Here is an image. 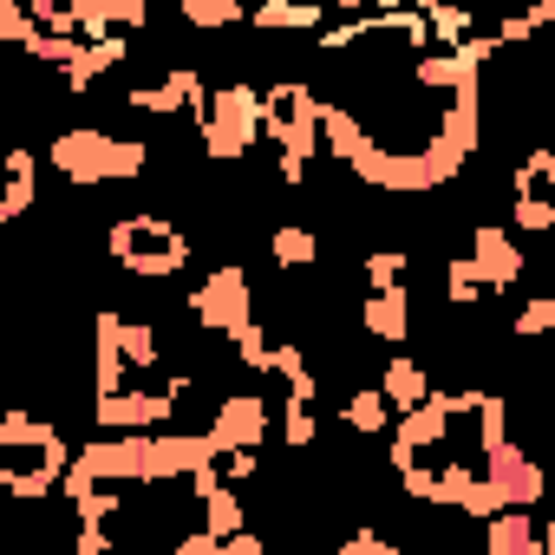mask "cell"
Here are the masks:
<instances>
[{"label": "cell", "instance_id": "cell-9", "mask_svg": "<svg viewBox=\"0 0 555 555\" xmlns=\"http://www.w3.org/2000/svg\"><path fill=\"white\" fill-rule=\"evenodd\" d=\"M509 222H516L522 235H548V229H555V151H548V144L522 151V164H516V203H509Z\"/></svg>", "mask_w": 555, "mask_h": 555}, {"label": "cell", "instance_id": "cell-5", "mask_svg": "<svg viewBox=\"0 0 555 555\" xmlns=\"http://www.w3.org/2000/svg\"><path fill=\"white\" fill-rule=\"evenodd\" d=\"M196 118V138L216 164H235L248 157V144L261 138V92L255 86H209V99L190 112Z\"/></svg>", "mask_w": 555, "mask_h": 555}, {"label": "cell", "instance_id": "cell-16", "mask_svg": "<svg viewBox=\"0 0 555 555\" xmlns=\"http://www.w3.org/2000/svg\"><path fill=\"white\" fill-rule=\"evenodd\" d=\"M131 60V40L125 34H105V40H86L79 47V60L66 66V92H92V79H105L112 66H125Z\"/></svg>", "mask_w": 555, "mask_h": 555}, {"label": "cell", "instance_id": "cell-1", "mask_svg": "<svg viewBox=\"0 0 555 555\" xmlns=\"http://www.w3.org/2000/svg\"><path fill=\"white\" fill-rule=\"evenodd\" d=\"M73 457H79V451H73L53 425H40V418H27V412H8V418H0V490H8V496H21V503L53 496V490L66 483Z\"/></svg>", "mask_w": 555, "mask_h": 555}, {"label": "cell", "instance_id": "cell-6", "mask_svg": "<svg viewBox=\"0 0 555 555\" xmlns=\"http://www.w3.org/2000/svg\"><path fill=\"white\" fill-rule=\"evenodd\" d=\"M183 392H190V373H177L164 392L118 386V392H99V399H92V418H99V431H164V425L177 418Z\"/></svg>", "mask_w": 555, "mask_h": 555}, {"label": "cell", "instance_id": "cell-15", "mask_svg": "<svg viewBox=\"0 0 555 555\" xmlns=\"http://www.w3.org/2000/svg\"><path fill=\"white\" fill-rule=\"evenodd\" d=\"M327 21V0H255L248 27L255 34H321Z\"/></svg>", "mask_w": 555, "mask_h": 555}, {"label": "cell", "instance_id": "cell-19", "mask_svg": "<svg viewBox=\"0 0 555 555\" xmlns=\"http://www.w3.org/2000/svg\"><path fill=\"white\" fill-rule=\"evenodd\" d=\"M340 418H347V431H366V438H379V431H392L399 405L386 399V386H360V392L340 405Z\"/></svg>", "mask_w": 555, "mask_h": 555}, {"label": "cell", "instance_id": "cell-12", "mask_svg": "<svg viewBox=\"0 0 555 555\" xmlns=\"http://www.w3.org/2000/svg\"><path fill=\"white\" fill-rule=\"evenodd\" d=\"M203 99H209L203 73L177 66L170 79H157V86H138V92H131V112H151V118H177V112H196Z\"/></svg>", "mask_w": 555, "mask_h": 555}, {"label": "cell", "instance_id": "cell-18", "mask_svg": "<svg viewBox=\"0 0 555 555\" xmlns=\"http://www.w3.org/2000/svg\"><path fill=\"white\" fill-rule=\"evenodd\" d=\"M379 386H386V399H392L399 412H418V405L431 399V379H425V366H418L412 353H392V360H386V379H379Z\"/></svg>", "mask_w": 555, "mask_h": 555}, {"label": "cell", "instance_id": "cell-26", "mask_svg": "<svg viewBox=\"0 0 555 555\" xmlns=\"http://www.w3.org/2000/svg\"><path fill=\"white\" fill-rule=\"evenodd\" d=\"M340 548H347V555H392V535H379V529H353Z\"/></svg>", "mask_w": 555, "mask_h": 555}, {"label": "cell", "instance_id": "cell-20", "mask_svg": "<svg viewBox=\"0 0 555 555\" xmlns=\"http://www.w3.org/2000/svg\"><path fill=\"white\" fill-rule=\"evenodd\" d=\"M177 14L196 34H222V27H242L248 21V0H177Z\"/></svg>", "mask_w": 555, "mask_h": 555}, {"label": "cell", "instance_id": "cell-7", "mask_svg": "<svg viewBox=\"0 0 555 555\" xmlns=\"http://www.w3.org/2000/svg\"><path fill=\"white\" fill-rule=\"evenodd\" d=\"M274 373L288 379V392H282V444L288 451H308L314 438H321V386H314V373H308V353L295 347V340H282L274 347Z\"/></svg>", "mask_w": 555, "mask_h": 555}, {"label": "cell", "instance_id": "cell-21", "mask_svg": "<svg viewBox=\"0 0 555 555\" xmlns=\"http://www.w3.org/2000/svg\"><path fill=\"white\" fill-rule=\"evenodd\" d=\"M483 295H496V288L483 282V268H477L470 255H451V261H444V301H457V308H477Z\"/></svg>", "mask_w": 555, "mask_h": 555}, {"label": "cell", "instance_id": "cell-4", "mask_svg": "<svg viewBox=\"0 0 555 555\" xmlns=\"http://www.w3.org/2000/svg\"><path fill=\"white\" fill-rule=\"evenodd\" d=\"M105 255L125 268V274H144V282H170V274L190 268V235L164 216H125L112 222L105 235Z\"/></svg>", "mask_w": 555, "mask_h": 555}, {"label": "cell", "instance_id": "cell-2", "mask_svg": "<svg viewBox=\"0 0 555 555\" xmlns=\"http://www.w3.org/2000/svg\"><path fill=\"white\" fill-rule=\"evenodd\" d=\"M261 131L274 138V177H282L288 190H301V183H308L314 151L327 144L321 92H314V86H295V79L268 86V92H261Z\"/></svg>", "mask_w": 555, "mask_h": 555}, {"label": "cell", "instance_id": "cell-13", "mask_svg": "<svg viewBox=\"0 0 555 555\" xmlns=\"http://www.w3.org/2000/svg\"><path fill=\"white\" fill-rule=\"evenodd\" d=\"M360 327H366L373 340H386V347H405V340H412V295H405V288H366Z\"/></svg>", "mask_w": 555, "mask_h": 555}, {"label": "cell", "instance_id": "cell-3", "mask_svg": "<svg viewBox=\"0 0 555 555\" xmlns=\"http://www.w3.org/2000/svg\"><path fill=\"white\" fill-rule=\"evenodd\" d=\"M53 170L66 183H79V190H92V183H131V177H144V144L118 138V131L79 125V131L53 138Z\"/></svg>", "mask_w": 555, "mask_h": 555}, {"label": "cell", "instance_id": "cell-24", "mask_svg": "<svg viewBox=\"0 0 555 555\" xmlns=\"http://www.w3.org/2000/svg\"><path fill=\"white\" fill-rule=\"evenodd\" d=\"M405 268H412V255H399V248H373L366 255V288H405Z\"/></svg>", "mask_w": 555, "mask_h": 555}, {"label": "cell", "instance_id": "cell-28", "mask_svg": "<svg viewBox=\"0 0 555 555\" xmlns=\"http://www.w3.org/2000/svg\"><path fill=\"white\" fill-rule=\"evenodd\" d=\"M542 555H555V516L542 522Z\"/></svg>", "mask_w": 555, "mask_h": 555}, {"label": "cell", "instance_id": "cell-23", "mask_svg": "<svg viewBox=\"0 0 555 555\" xmlns=\"http://www.w3.org/2000/svg\"><path fill=\"white\" fill-rule=\"evenodd\" d=\"M268 255L282 261V268H314L321 242H314V229H301V222H282V229H274V242H268Z\"/></svg>", "mask_w": 555, "mask_h": 555}, {"label": "cell", "instance_id": "cell-25", "mask_svg": "<svg viewBox=\"0 0 555 555\" xmlns=\"http://www.w3.org/2000/svg\"><path fill=\"white\" fill-rule=\"evenodd\" d=\"M516 340H542V334H555V295H529L522 308H516Z\"/></svg>", "mask_w": 555, "mask_h": 555}, {"label": "cell", "instance_id": "cell-10", "mask_svg": "<svg viewBox=\"0 0 555 555\" xmlns=\"http://www.w3.org/2000/svg\"><path fill=\"white\" fill-rule=\"evenodd\" d=\"M209 431H216V444H222V451H242V444H261L268 431H282V425H274V405H268V399L235 392V399H222V405H216Z\"/></svg>", "mask_w": 555, "mask_h": 555}, {"label": "cell", "instance_id": "cell-22", "mask_svg": "<svg viewBox=\"0 0 555 555\" xmlns=\"http://www.w3.org/2000/svg\"><path fill=\"white\" fill-rule=\"evenodd\" d=\"M40 34H47V21L27 8V0H0V47H21L27 53Z\"/></svg>", "mask_w": 555, "mask_h": 555}, {"label": "cell", "instance_id": "cell-27", "mask_svg": "<svg viewBox=\"0 0 555 555\" xmlns=\"http://www.w3.org/2000/svg\"><path fill=\"white\" fill-rule=\"evenodd\" d=\"M222 555H261V535H248V529H235V535L222 542Z\"/></svg>", "mask_w": 555, "mask_h": 555}, {"label": "cell", "instance_id": "cell-11", "mask_svg": "<svg viewBox=\"0 0 555 555\" xmlns=\"http://www.w3.org/2000/svg\"><path fill=\"white\" fill-rule=\"evenodd\" d=\"M470 261L483 268V282H490L496 295L522 282V242H516L509 229H496V222H483V229L470 235Z\"/></svg>", "mask_w": 555, "mask_h": 555}, {"label": "cell", "instance_id": "cell-14", "mask_svg": "<svg viewBox=\"0 0 555 555\" xmlns=\"http://www.w3.org/2000/svg\"><path fill=\"white\" fill-rule=\"evenodd\" d=\"M483 548L490 555H542V522L522 503H503L496 516H483Z\"/></svg>", "mask_w": 555, "mask_h": 555}, {"label": "cell", "instance_id": "cell-8", "mask_svg": "<svg viewBox=\"0 0 555 555\" xmlns=\"http://www.w3.org/2000/svg\"><path fill=\"white\" fill-rule=\"evenodd\" d=\"M190 321L209 327V334H222V340L255 321V295H248V268H242V261L209 268V282L190 295Z\"/></svg>", "mask_w": 555, "mask_h": 555}, {"label": "cell", "instance_id": "cell-17", "mask_svg": "<svg viewBox=\"0 0 555 555\" xmlns=\"http://www.w3.org/2000/svg\"><path fill=\"white\" fill-rule=\"evenodd\" d=\"M34 196H40V157L27 144H14L8 151V190H0V222H21L34 209Z\"/></svg>", "mask_w": 555, "mask_h": 555}]
</instances>
